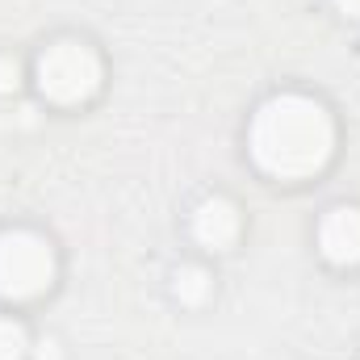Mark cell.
Returning <instances> with one entry per match:
<instances>
[{
  "label": "cell",
  "mask_w": 360,
  "mask_h": 360,
  "mask_svg": "<svg viewBox=\"0 0 360 360\" xmlns=\"http://www.w3.org/2000/svg\"><path fill=\"white\" fill-rule=\"evenodd\" d=\"M193 235H197V243L210 248V252L231 248L235 235H239V214H235V205H231L226 197H210V201H201L197 214H193Z\"/></svg>",
  "instance_id": "5"
},
{
  "label": "cell",
  "mask_w": 360,
  "mask_h": 360,
  "mask_svg": "<svg viewBox=\"0 0 360 360\" xmlns=\"http://www.w3.org/2000/svg\"><path fill=\"white\" fill-rule=\"evenodd\" d=\"M38 360H59V344H55V340L38 344Z\"/></svg>",
  "instance_id": "9"
},
{
  "label": "cell",
  "mask_w": 360,
  "mask_h": 360,
  "mask_svg": "<svg viewBox=\"0 0 360 360\" xmlns=\"http://www.w3.org/2000/svg\"><path fill=\"white\" fill-rule=\"evenodd\" d=\"M335 8H340L344 17H360V0H335Z\"/></svg>",
  "instance_id": "10"
},
{
  "label": "cell",
  "mask_w": 360,
  "mask_h": 360,
  "mask_svg": "<svg viewBox=\"0 0 360 360\" xmlns=\"http://www.w3.org/2000/svg\"><path fill=\"white\" fill-rule=\"evenodd\" d=\"M319 248L331 264H360V210H331L319 226Z\"/></svg>",
  "instance_id": "4"
},
{
  "label": "cell",
  "mask_w": 360,
  "mask_h": 360,
  "mask_svg": "<svg viewBox=\"0 0 360 360\" xmlns=\"http://www.w3.org/2000/svg\"><path fill=\"white\" fill-rule=\"evenodd\" d=\"M55 281V256L42 235L34 231H4L0 235V297L30 302Z\"/></svg>",
  "instance_id": "3"
},
{
  "label": "cell",
  "mask_w": 360,
  "mask_h": 360,
  "mask_svg": "<svg viewBox=\"0 0 360 360\" xmlns=\"http://www.w3.org/2000/svg\"><path fill=\"white\" fill-rule=\"evenodd\" d=\"M172 293H176L184 306H201V302L210 297V272L197 269V264L176 269V276H172Z\"/></svg>",
  "instance_id": "6"
},
{
  "label": "cell",
  "mask_w": 360,
  "mask_h": 360,
  "mask_svg": "<svg viewBox=\"0 0 360 360\" xmlns=\"http://www.w3.org/2000/svg\"><path fill=\"white\" fill-rule=\"evenodd\" d=\"M248 151L260 172L276 180H306L327 168L335 151V122L323 101L306 92H281L264 101L248 130Z\"/></svg>",
  "instance_id": "1"
},
{
  "label": "cell",
  "mask_w": 360,
  "mask_h": 360,
  "mask_svg": "<svg viewBox=\"0 0 360 360\" xmlns=\"http://www.w3.org/2000/svg\"><path fill=\"white\" fill-rule=\"evenodd\" d=\"M38 89L55 105H84L101 89V59L84 42H55L38 59Z\"/></svg>",
  "instance_id": "2"
},
{
  "label": "cell",
  "mask_w": 360,
  "mask_h": 360,
  "mask_svg": "<svg viewBox=\"0 0 360 360\" xmlns=\"http://www.w3.org/2000/svg\"><path fill=\"white\" fill-rule=\"evenodd\" d=\"M17 59H8V55H0V92H13L17 89Z\"/></svg>",
  "instance_id": "8"
},
{
  "label": "cell",
  "mask_w": 360,
  "mask_h": 360,
  "mask_svg": "<svg viewBox=\"0 0 360 360\" xmlns=\"http://www.w3.org/2000/svg\"><path fill=\"white\" fill-rule=\"evenodd\" d=\"M25 348H30V340H25L21 323L0 319V360H21L25 356Z\"/></svg>",
  "instance_id": "7"
}]
</instances>
